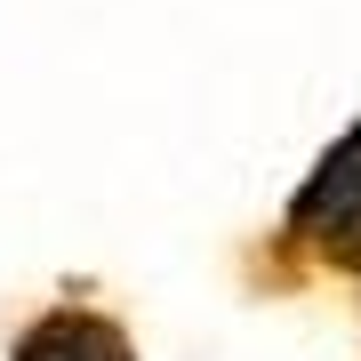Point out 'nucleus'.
Returning <instances> with one entry per match:
<instances>
[{"mask_svg":"<svg viewBox=\"0 0 361 361\" xmlns=\"http://www.w3.org/2000/svg\"><path fill=\"white\" fill-rule=\"evenodd\" d=\"M16 361H137L129 337H121L104 313H40V322L16 337Z\"/></svg>","mask_w":361,"mask_h":361,"instance_id":"nucleus-2","label":"nucleus"},{"mask_svg":"<svg viewBox=\"0 0 361 361\" xmlns=\"http://www.w3.org/2000/svg\"><path fill=\"white\" fill-rule=\"evenodd\" d=\"M289 241L329 265H361V121L313 161V177L289 201Z\"/></svg>","mask_w":361,"mask_h":361,"instance_id":"nucleus-1","label":"nucleus"}]
</instances>
